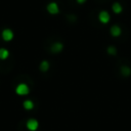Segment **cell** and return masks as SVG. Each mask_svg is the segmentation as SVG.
<instances>
[{"label": "cell", "mask_w": 131, "mask_h": 131, "mask_svg": "<svg viewBox=\"0 0 131 131\" xmlns=\"http://www.w3.org/2000/svg\"><path fill=\"white\" fill-rule=\"evenodd\" d=\"M46 10L51 15H57L60 11V8H59V5L57 4V2L51 1L46 5Z\"/></svg>", "instance_id": "cell-1"}, {"label": "cell", "mask_w": 131, "mask_h": 131, "mask_svg": "<svg viewBox=\"0 0 131 131\" xmlns=\"http://www.w3.org/2000/svg\"><path fill=\"white\" fill-rule=\"evenodd\" d=\"M97 18H98L99 23H101L102 25H106L111 20V14H110V12L107 10H100L98 12Z\"/></svg>", "instance_id": "cell-2"}, {"label": "cell", "mask_w": 131, "mask_h": 131, "mask_svg": "<svg viewBox=\"0 0 131 131\" xmlns=\"http://www.w3.org/2000/svg\"><path fill=\"white\" fill-rule=\"evenodd\" d=\"M111 8H112V11H113L115 14H121V13L123 12V10H124L123 5H122L120 2H118V1L113 2Z\"/></svg>", "instance_id": "cell-3"}, {"label": "cell", "mask_w": 131, "mask_h": 131, "mask_svg": "<svg viewBox=\"0 0 131 131\" xmlns=\"http://www.w3.org/2000/svg\"><path fill=\"white\" fill-rule=\"evenodd\" d=\"M110 34L113 36V37H120L122 35V29L119 25H113L110 29Z\"/></svg>", "instance_id": "cell-4"}, {"label": "cell", "mask_w": 131, "mask_h": 131, "mask_svg": "<svg viewBox=\"0 0 131 131\" xmlns=\"http://www.w3.org/2000/svg\"><path fill=\"white\" fill-rule=\"evenodd\" d=\"M62 49H63V44L61 42H54L50 46V51L52 53H59L60 51H62Z\"/></svg>", "instance_id": "cell-5"}, {"label": "cell", "mask_w": 131, "mask_h": 131, "mask_svg": "<svg viewBox=\"0 0 131 131\" xmlns=\"http://www.w3.org/2000/svg\"><path fill=\"white\" fill-rule=\"evenodd\" d=\"M16 93L17 94H19V95H26V94H28L29 93V87H28V85H26V84H19L17 87H16Z\"/></svg>", "instance_id": "cell-6"}, {"label": "cell", "mask_w": 131, "mask_h": 131, "mask_svg": "<svg viewBox=\"0 0 131 131\" xmlns=\"http://www.w3.org/2000/svg\"><path fill=\"white\" fill-rule=\"evenodd\" d=\"M38 126H39V123L37 120L35 119H30L28 122H27V128L30 130V131H35L38 129Z\"/></svg>", "instance_id": "cell-7"}, {"label": "cell", "mask_w": 131, "mask_h": 131, "mask_svg": "<svg viewBox=\"0 0 131 131\" xmlns=\"http://www.w3.org/2000/svg\"><path fill=\"white\" fill-rule=\"evenodd\" d=\"M2 38L5 40V41H10L12 38H13V33L11 30L9 29H5L3 32H2Z\"/></svg>", "instance_id": "cell-8"}, {"label": "cell", "mask_w": 131, "mask_h": 131, "mask_svg": "<svg viewBox=\"0 0 131 131\" xmlns=\"http://www.w3.org/2000/svg\"><path fill=\"white\" fill-rule=\"evenodd\" d=\"M121 74H122L123 76H125V77H128V76H130V74H131V69H130L128 66H123V67L121 68Z\"/></svg>", "instance_id": "cell-9"}, {"label": "cell", "mask_w": 131, "mask_h": 131, "mask_svg": "<svg viewBox=\"0 0 131 131\" xmlns=\"http://www.w3.org/2000/svg\"><path fill=\"white\" fill-rule=\"evenodd\" d=\"M49 67H50V64H49V62H48L47 60H43V61L40 63V70H41L42 72H47V71L49 70Z\"/></svg>", "instance_id": "cell-10"}, {"label": "cell", "mask_w": 131, "mask_h": 131, "mask_svg": "<svg viewBox=\"0 0 131 131\" xmlns=\"http://www.w3.org/2000/svg\"><path fill=\"white\" fill-rule=\"evenodd\" d=\"M24 107L26 108V110H32L33 107H34V103H33V101L32 100H25L24 101Z\"/></svg>", "instance_id": "cell-11"}, {"label": "cell", "mask_w": 131, "mask_h": 131, "mask_svg": "<svg viewBox=\"0 0 131 131\" xmlns=\"http://www.w3.org/2000/svg\"><path fill=\"white\" fill-rule=\"evenodd\" d=\"M8 55H9V52H8L6 49H4V48H1V49H0V58H1V59L7 58Z\"/></svg>", "instance_id": "cell-12"}, {"label": "cell", "mask_w": 131, "mask_h": 131, "mask_svg": "<svg viewBox=\"0 0 131 131\" xmlns=\"http://www.w3.org/2000/svg\"><path fill=\"white\" fill-rule=\"evenodd\" d=\"M106 52L108 53V54H111V55H115L116 53H117V49H116V47L115 46H108L107 48H106Z\"/></svg>", "instance_id": "cell-13"}, {"label": "cell", "mask_w": 131, "mask_h": 131, "mask_svg": "<svg viewBox=\"0 0 131 131\" xmlns=\"http://www.w3.org/2000/svg\"><path fill=\"white\" fill-rule=\"evenodd\" d=\"M75 1H76V3L79 4V5H82V4H84V3L87 2V0H75Z\"/></svg>", "instance_id": "cell-14"}]
</instances>
